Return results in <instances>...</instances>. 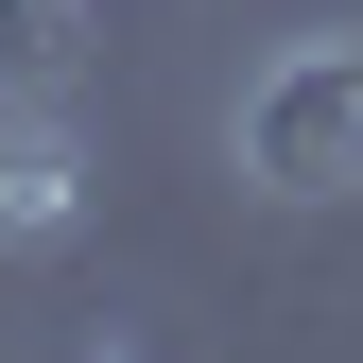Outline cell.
I'll return each mask as SVG.
<instances>
[{
	"label": "cell",
	"instance_id": "obj_1",
	"mask_svg": "<svg viewBox=\"0 0 363 363\" xmlns=\"http://www.w3.org/2000/svg\"><path fill=\"white\" fill-rule=\"evenodd\" d=\"M225 156H242V191H277V208H346L363 191V18L277 35V52L242 69V104H225Z\"/></svg>",
	"mask_w": 363,
	"mask_h": 363
},
{
	"label": "cell",
	"instance_id": "obj_2",
	"mask_svg": "<svg viewBox=\"0 0 363 363\" xmlns=\"http://www.w3.org/2000/svg\"><path fill=\"white\" fill-rule=\"evenodd\" d=\"M104 208V156L69 139V104H0V259H52Z\"/></svg>",
	"mask_w": 363,
	"mask_h": 363
},
{
	"label": "cell",
	"instance_id": "obj_3",
	"mask_svg": "<svg viewBox=\"0 0 363 363\" xmlns=\"http://www.w3.org/2000/svg\"><path fill=\"white\" fill-rule=\"evenodd\" d=\"M69 52H86V0H0V104H69Z\"/></svg>",
	"mask_w": 363,
	"mask_h": 363
}]
</instances>
